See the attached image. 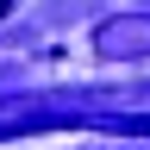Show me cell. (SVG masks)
<instances>
[{"instance_id": "6da1fadb", "label": "cell", "mask_w": 150, "mask_h": 150, "mask_svg": "<svg viewBox=\"0 0 150 150\" xmlns=\"http://www.w3.org/2000/svg\"><path fill=\"white\" fill-rule=\"evenodd\" d=\"M6 6H13V0H0V13H6Z\"/></svg>"}]
</instances>
